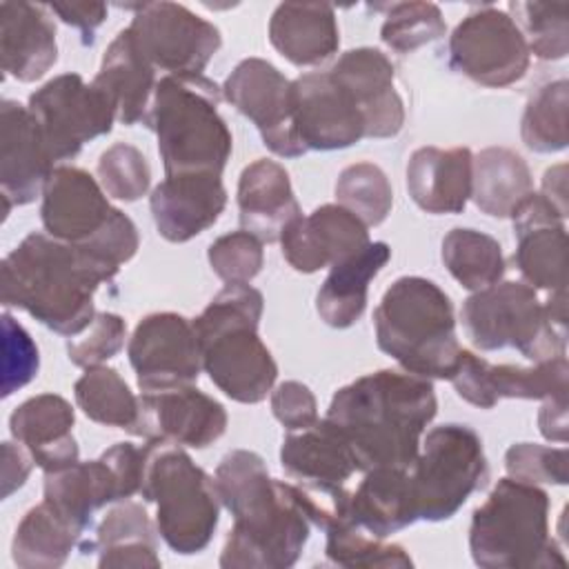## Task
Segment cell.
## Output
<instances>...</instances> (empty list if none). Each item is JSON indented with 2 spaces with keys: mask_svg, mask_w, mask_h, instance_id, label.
Instances as JSON below:
<instances>
[{
  "mask_svg": "<svg viewBox=\"0 0 569 569\" xmlns=\"http://www.w3.org/2000/svg\"><path fill=\"white\" fill-rule=\"evenodd\" d=\"M76 413L71 405L56 393H40L13 409L9 431L47 473L78 462V442L73 438Z\"/></svg>",
  "mask_w": 569,
  "mask_h": 569,
  "instance_id": "cell-26",
  "label": "cell"
},
{
  "mask_svg": "<svg viewBox=\"0 0 569 569\" xmlns=\"http://www.w3.org/2000/svg\"><path fill=\"white\" fill-rule=\"evenodd\" d=\"M224 204L227 191L216 173L167 176L149 198L156 229L169 242H187L209 229Z\"/></svg>",
  "mask_w": 569,
  "mask_h": 569,
  "instance_id": "cell-24",
  "label": "cell"
},
{
  "mask_svg": "<svg viewBox=\"0 0 569 569\" xmlns=\"http://www.w3.org/2000/svg\"><path fill=\"white\" fill-rule=\"evenodd\" d=\"M462 329L480 351L516 349L533 362L565 356L567 329L558 327L536 289L525 282H496L473 291L460 309Z\"/></svg>",
  "mask_w": 569,
  "mask_h": 569,
  "instance_id": "cell-9",
  "label": "cell"
},
{
  "mask_svg": "<svg viewBox=\"0 0 569 569\" xmlns=\"http://www.w3.org/2000/svg\"><path fill=\"white\" fill-rule=\"evenodd\" d=\"M113 211L102 184L80 167H56L42 189V227L69 244L87 247L109 224Z\"/></svg>",
  "mask_w": 569,
  "mask_h": 569,
  "instance_id": "cell-21",
  "label": "cell"
},
{
  "mask_svg": "<svg viewBox=\"0 0 569 569\" xmlns=\"http://www.w3.org/2000/svg\"><path fill=\"white\" fill-rule=\"evenodd\" d=\"M567 107L569 84L565 78L538 87L522 113V142L536 153L562 151L567 147Z\"/></svg>",
  "mask_w": 569,
  "mask_h": 569,
  "instance_id": "cell-40",
  "label": "cell"
},
{
  "mask_svg": "<svg viewBox=\"0 0 569 569\" xmlns=\"http://www.w3.org/2000/svg\"><path fill=\"white\" fill-rule=\"evenodd\" d=\"M271 411L282 427L298 431L318 422V402L311 389L298 380L280 382L271 391Z\"/></svg>",
  "mask_w": 569,
  "mask_h": 569,
  "instance_id": "cell-50",
  "label": "cell"
},
{
  "mask_svg": "<svg viewBox=\"0 0 569 569\" xmlns=\"http://www.w3.org/2000/svg\"><path fill=\"white\" fill-rule=\"evenodd\" d=\"M447 53L453 71L491 89L525 78L531 56L518 24L496 7L467 13L451 31Z\"/></svg>",
  "mask_w": 569,
  "mask_h": 569,
  "instance_id": "cell-12",
  "label": "cell"
},
{
  "mask_svg": "<svg viewBox=\"0 0 569 569\" xmlns=\"http://www.w3.org/2000/svg\"><path fill=\"white\" fill-rule=\"evenodd\" d=\"M127 353L142 391L193 385L202 371L193 325L173 311L144 316L129 338Z\"/></svg>",
  "mask_w": 569,
  "mask_h": 569,
  "instance_id": "cell-15",
  "label": "cell"
},
{
  "mask_svg": "<svg viewBox=\"0 0 569 569\" xmlns=\"http://www.w3.org/2000/svg\"><path fill=\"white\" fill-rule=\"evenodd\" d=\"M378 349L407 373L449 380L460 358L453 305L422 276L398 278L373 311Z\"/></svg>",
  "mask_w": 569,
  "mask_h": 569,
  "instance_id": "cell-6",
  "label": "cell"
},
{
  "mask_svg": "<svg viewBox=\"0 0 569 569\" xmlns=\"http://www.w3.org/2000/svg\"><path fill=\"white\" fill-rule=\"evenodd\" d=\"M469 551L485 569L565 567L549 536V496L538 485L502 478L473 511Z\"/></svg>",
  "mask_w": 569,
  "mask_h": 569,
  "instance_id": "cell-7",
  "label": "cell"
},
{
  "mask_svg": "<svg viewBox=\"0 0 569 569\" xmlns=\"http://www.w3.org/2000/svg\"><path fill=\"white\" fill-rule=\"evenodd\" d=\"M140 493L156 505V527L176 553H200L213 538L220 498L213 478L180 445L147 440Z\"/></svg>",
  "mask_w": 569,
  "mask_h": 569,
  "instance_id": "cell-8",
  "label": "cell"
},
{
  "mask_svg": "<svg viewBox=\"0 0 569 569\" xmlns=\"http://www.w3.org/2000/svg\"><path fill=\"white\" fill-rule=\"evenodd\" d=\"M280 465L284 473L305 487H345L358 471L356 458L347 440L329 420L289 431L280 447Z\"/></svg>",
  "mask_w": 569,
  "mask_h": 569,
  "instance_id": "cell-29",
  "label": "cell"
},
{
  "mask_svg": "<svg viewBox=\"0 0 569 569\" xmlns=\"http://www.w3.org/2000/svg\"><path fill=\"white\" fill-rule=\"evenodd\" d=\"M27 107L53 162L76 158L87 142L107 136L118 118L113 100L98 84H87L80 73L51 78L29 96Z\"/></svg>",
  "mask_w": 569,
  "mask_h": 569,
  "instance_id": "cell-11",
  "label": "cell"
},
{
  "mask_svg": "<svg viewBox=\"0 0 569 569\" xmlns=\"http://www.w3.org/2000/svg\"><path fill=\"white\" fill-rule=\"evenodd\" d=\"M269 40L291 64L316 67L338 51L336 11L325 2H282L271 13Z\"/></svg>",
  "mask_w": 569,
  "mask_h": 569,
  "instance_id": "cell-30",
  "label": "cell"
},
{
  "mask_svg": "<svg viewBox=\"0 0 569 569\" xmlns=\"http://www.w3.org/2000/svg\"><path fill=\"white\" fill-rule=\"evenodd\" d=\"M349 520L380 540L413 525L418 516L409 469L365 471L362 482L349 496Z\"/></svg>",
  "mask_w": 569,
  "mask_h": 569,
  "instance_id": "cell-33",
  "label": "cell"
},
{
  "mask_svg": "<svg viewBox=\"0 0 569 569\" xmlns=\"http://www.w3.org/2000/svg\"><path fill=\"white\" fill-rule=\"evenodd\" d=\"M565 218H567V164H553L542 176V191H540Z\"/></svg>",
  "mask_w": 569,
  "mask_h": 569,
  "instance_id": "cell-55",
  "label": "cell"
},
{
  "mask_svg": "<svg viewBox=\"0 0 569 569\" xmlns=\"http://www.w3.org/2000/svg\"><path fill=\"white\" fill-rule=\"evenodd\" d=\"M369 242L367 224L342 204H322L296 218L280 236L284 260L300 273L333 267Z\"/></svg>",
  "mask_w": 569,
  "mask_h": 569,
  "instance_id": "cell-22",
  "label": "cell"
},
{
  "mask_svg": "<svg viewBox=\"0 0 569 569\" xmlns=\"http://www.w3.org/2000/svg\"><path fill=\"white\" fill-rule=\"evenodd\" d=\"M264 298L251 284H227L191 320L202 369L231 400L256 405L278 378V365L258 336Z\"/></svg>",
  "mask_w": 569,
  "mask_h": 569,
  "instance_id": "cell-4",
  "label": "cell"
},
{
  "mask_svg": "<svg viewBox=\"0 0 569 569\" xmlns=\"http://www.w3.org/2000/svg\"><path fill=\"white\" fill-rule=\"evenodd\" d=\"M118 269L84 247L33 231L2 260V305L24 309L47 329L76 338L96 318L93 293Z\"/></svg>",
  "mask_w": 569,
  "mask_h": 569,
  "instance_id": "cell-3",
  "label": "cell"
},
{
  "mask_svg": "<svg viewBox=\"0 0 569 569\" xmlns=\"http://www.w3.org/2000/svg\"><path fill=\"white\" fill-rule=\"evenodd\" d=\"M98 567H160L156 545H133L116 549H98Z\"/></svg>",
  "mask_w": 569,
  "mask_h": 569,
  "instance_id": "cell-53",
  "label": "cell"
},
{
  "mask_svg": "<svg viewBox=\"0 0 569 569\" xmlns=\"http://www.w3.org/2000/svg\"><path fill=\"white\" fill-rule=\"evenodd\" d=\"M449 382L456 393L478 409H491L502 398L549 400L567 396L569 365L565 356L520 365H491L485 358L462 349Z\"/></svg>",
  "mask_w": 569,
  "mask_h": 569,
  "instance_id": "cell-16",
  "label": "cell"
},
{
  "mask_svg": "<svg viewBox=\"0 0 569 569\" xmlns=\"http://www.w3.org/2000/svg\"><path fill=\"white\" fill-rule=\"evenodd\" d=\"M293 129L305 151H333L365 138V120L351 96L329 71L291 80Z\"/></svg>",
  "mask_w": 569,
  "mask_h": 569,
  "instance_id": "cell-18",
  "label": "cell"
},
{
  "mask_svg": "<svg viewBox=\"0 0 569 569\" xmlns=\"http://www.w3.org/2000/svg\"><path fill=\"white\" fill-rule=\"evenodd\" d=\"M207 258L222 282L249 284L264 264V249L260 238L240 229L213 240Z\"/></svg>",
  "mask_w": 569,
  "mask_h": 569,
  "instance_id": "cell-45",
  "label": "cell"
},
{
  "mask_svg": "<svg viewBox=\"0 0 569 569\" xmlns=\"http://www.w3.org/2000/svg\"><path fill=\"white\" fill-rule=\"evenodd\" d=\"M33 465L31 453L20 442H2V498H9L27 482Z\"/></svg>",
  "mask_w": 569,
  "mask_h": 569,
  "instance_id": "cell-52",
  "label": "cell"
},
{
  "mask_svg": "<svg viewBox=\"0 0 569 569\" xmlns=\"http://www.w3.org/2000/svg\"><path fill=\"white\" fill-rule=\"evenodd\" d=\"M129 31L151 62L167 76L202 73L222 44L220 29L178 2H140Z\"/></svg>",
  "mask_w": 569,
  "mask_h": 569,
  "instance_id": "cell-13",
  "label": "cell"
},
{
  "mask_svg": "<svg viewBox=\"0 0 569 569\" xmlns=\"http://www.w3.org/2000/svg\"><path fill=\"white\" fill-rule=\"evenodd\" d=\"M80 533L47 502L31 507L11 540V558L22 569H56L67 562Z\"/></svg>",
  "mask_w": 569,
  "mask_h": 569,
  "instance_id": "cell-36",
  "label": "cell"
},
{
  "mask_svg": "<svg viewBox=\"0 0 569 569\" xmlns=\"http://www.w3.org/2000/svg\"><path fill=\"white\" fill-rule=\"evenodd\" d=\"M93 84L113 100L122 124H144L158 80L156 69L138 49L129 27L118 31L107 47Z\"/></svg>",
  "mask_w": 569,
  "mask_h": 569,
  "instance_id": "cell-31",
  "label": "cell"
},
{
  "mask_svg": "<svg viewBox=\"0 0 569 569\" xmlns=\"http://www.w3.org/2000/svg\"><path fill=\"white\" fill-rule=\"evenodd\" d=\"M73 396L82 413L98 425L129 431L138 420V396L111 367H89L76 380Z\"/></svg>",
  "mask_w": 569,
  "mask_h": 569,
  "instance_id": "cell-38",
  "label": "cell"
},
{
  "mask_svg": "<svg viewBox=\"0 0 569 569\" xmlns=\"http://www.w3.org/2000/svg\"><path fill=\"white\" fill-rule=\"evenodd\" d=\"M44 500L82 536L93 513L109 502L124 500V493L111 465L100 456L98 460H78L71 467L47 471Z\"/></svg>",
  "mask_w": 569,
  "mask_h": 569,
  "instance_id": "cell-32",
  "label": "cell"
},
{
  "mask_svg": "<svg viewBox=\"0 0 569 569\" xmlns=\"http://www.w3.org/2000/svg\"><path fill=\"white\" fill-rule=\"evenodd\" d=\"M213 482L220 505L233 516L220 567L287 569L298 562L311 522L291 482L271 478L262 456L249 449L222 456Z\"/></svg>",
  "mask_w": 569,
  "mask_h": 569,
  "instance_id": "cell-1",
  "label": "cell"
},
{
  "mask_svg": "<svg viewBox=\"0 0 569 569\" xmlns=\"http://www.w3.org/2000/svg\"><path fill=\"white\" fill-rule=\"evenodd\" d=\"M49 11L64 24H71L82 33V42L91 44L96 29L107 20V4L102 2H53Z\"/></svg>",
  "mask_w": 569,
  "mask_h": 569,
  "instance_id": "cell-51",
  "label": "cell"
},
{
  "mask_svg": "<svg viewBox=\"0 0 569 569\" xmlns=\"http://www.w3.org/2000/svg\"><path fill=\"white\" fill-rule=\"evenodd\" d=\"M240 227L262 242H280L282 231L302 216L289 173L276 160L258 158L238 180Z\"/></svg>",
  "mask_w": 569,
  "mask_h": 569,
  "instance_id": "cell-27",
  "label": "cell"
},
{
  "mask_svg": "<svg viewBox=\"0 0 569 569\" xmlns=\"http://www.w3.org/2000/svg\"><path fill=\"white\" fill-rule=\"evenodd\" d=\"M98 178L107 196L133 202L147 193L151 184V169L138 147L116 142L100 153Z\"/></svg>",
  "mask_w": 569,
  "mask_h": 569,
  "instance_id": "cell-44",
  "label": "cell"
},
{
  "mask_svg": "<svg viewBox=\"0 0 569 569\" xmlns=\"http://www.w3.org/2000/svg\"><path fill=\"white\" fill-rule=\"evenodd\" d=\"M0 60L2 71L20 82H36L56 64V24L49 7L0 2Z\"/></svg>",
  "mask_w": 569,
  "mask_h": 569,
  "instance_id": "cell-25",
  "label": "cell"
},
{
  "mask_svg": "<svg viewBox=\"0 0 569 569\" xmlns=\"http://www.w3.org/2000/svg\"><path fill=\"white\" fill-rule=\"evenodd\" d=\"M445 31V18L433 2H396L387 7L380 40L398 53H411L442 38Z\"/></svg>",
  "mask_w": 569,
  "mask_h": 569,
  "instance_id": "cell-43",
  "label": "cell"
},
{
  "mask_svg": "<svg viewBox=\"0 0 569 569\" xmlns=\"http://www.w3.org/2000/svg\"><path fill=\"white\" fill-rule=\"evenodd\" d=\"M338 204L356 213L367 227H378L391 211L393 191L387 173L373 162H356L336 180Z\"/></svg>",
  "mask_w": 569,
  "mask_h": 569,
  "instance_id": "cell-42",
  "label": "cell"
},
{
  "mask_svg": "<svg viewBox=\"0 0 569 569\" xmlns=\"http://www.w3.org/2000/svg\"><path fill=\"white\" fill-rule=\"evenodd\" d=\"M220 98L222 87L204 73H180L158 80L144 124L158 138V153L167 176H222L233 138L218 113Z\"/></svg>",
  "mask_w": 569,
  "mask_h": 569,
  "instance_id": "cell-5",
  "label": "cell"
},
{
  "mask_svg": "<svg viewBox=\"0 0 569 569\" xmlns=\"http://www.w3.org/2000/svg\"><path fill=\"white\" fill-rule=\"evenodd\" d=\"M2 398L24 387L38 373V347L31 336L13 320V316H2Z\"/></svg>",
  "mask_w": 569,
  "mask_h": 569,
  "instance_id": "cell-49",
  "label": "cell"
},
{
  "mask_svg": "<svg viewBox=\"0 0 569 569\" xmlns=\"http://www.w3.org/2000/svg\"><path fill=\"white\" fill-rule=\"evenodd\" d=\"M231 107L249 118L269 151L282 158H298L305 151L293 129L291 80L262 58H244L222 84Z\"/></svg>",
  "mask_w": 569,
  "mask_h": 569,
  "instance_id": "cell-14",
  "label": "cell"
},
{
  "mask_svg": "<svg viewBox=\"0 0 569 569\" xmlns=\"http://www.w3.org/2000/svg\"><path fill=\"white\" fill-rule=\"evenodd\" d=\"M509 478L529 485H567L569 451L567 447H547L536 442H516L505 453Z\"/></svg>",
  "mask_w": 569,
  "mask_h": 569,
  "instance_id": "cell-46",
  "label": "cell"
},
{
  "mask_svg": "<svg viewBox=\"0 0 569 569\" xmlns=\"http://www.w3.org/2000/svg\"><path fill=\"white\" fill-rule=\"evenodd\" d=\"M440 258L447 271L469 291L487 289L502 280L505 256L500 242L482 231L456 227L442 238Z\"/></svg>",
  "mask_w": 569,
  "mask_h": 569,
  "instance_id": "cell-37",
  "label": "cell"
},
{
  "mask_svg": "<svg viewBox=\"0 0 569 569\" xmlns=\"http://www.w3.org/2000/svg\"><path fill=\"white\" fill-rule=\"evenodd\" d=\"M329 73L360 109L365 138H393L400 133L405 102L393 87V64L380 49H349L333 62Z\"/></svg>",
  "mask_w": 569,
  "mask_h": 569,
  "instance_id": "cell-23",
  "label": "cell"
},
{
  "mask_svg": "<svg viewBox=\"0 0 569 569\" xmlns=\"http://www.w3.org/2000/svg\"><path fill=\"white\" fill-rule=\"evenodd\" d=\"M471 167L467 147H420L407 162V191L427 213H462L471 198Z\"/></svg>",
  "mask_w": 569,
  "mask_h": 569,
  "instance_id": "cell-28",
  "label": "cell"
},
{
  "mask_svg": "<svg viewBox=\"0 0 569 569\" xmlns=\"http://www.w3.org/2000/svg\"><path fill=\"white\" fill-rule=\"evenodd\" d=\"M538 429L551 442H567V396L542 400L538 413Z\"/></svg>",
  "mask_w": 569,
  "mask_h": 569,
  "instance_id": "cell-54",
  "label": "cell"
},
{
  "mask_svg": "<svg viewBox=\"0 0 569 569\" xmlns=\"http://www.w3.org/2000/svg\"><path fill=\"white\" fill-rule=\"evenodd\" d=\"M387 242H369L356 256L331 267L316 296L318 316L333 329H347L360 320L367 307L369 282L389 262Z\"/></svg>",
  "mask_w": 569,
  "mask_h": 569,
  "instance_id": "cell-34",
  "label": "cell"
},
{
  "mask_svg": "<svg viewBox=\"0 0 569 569\" xmlns=\"http://www.w3.org/2000/svg\"><path fill=\"white\" fill-rule=\"evenodd\" d=\"M325 556L336 567L347 569H405L413 560L400 545L382 542L356 527L349 518L325 529Z\"/></svg>",
  "mask_w": 569,
  "mask_h": 569,
  "instance_id": "cell-39",
  "label": "cell"
},
{
  "mask_svg": "<svg viewBox=\"0 0 569 569\" xmlns=\"http://www.w3.org/2000/svg\"><path fill=\"white\" fill-rule=\"evenodd\" d=\"M516 231L513 262L531 289L567 291L565 216L542 196L529 193L511 213Z\"/></svg>",
  "mask_w": 569,
  "mask_h": 569,
  "instance_id": "cell-20",
  "label": "cell"
},
{
  "mask_svg": "<svg viewBox=\"0 0 569 569\" xmlns=\"http://www.w3.org/2000/svg\"><path fill=\"white\" fill-rule=\"evenodd\" d=\"M529 53L540 60H562L569 51L567 2H509Z\"/></svg>",
  "mask_w": 569,
  "mask_h": 569,
  "instance_id": "cell-41",
  "label": "cell"
},
{
  "mask_svg": "<svg viewBox=\"0 0 569 569\" xmlns=\"http://www.w3.org/2000/svg\"><path fill=\"white\" fill-rule=\"evenodd\" d=\"M224 431V407L193 385L142 391L138 396V420L129 429V433L144 440L184 445L193 449L213 445Z\"/></svg>",
  "mask_w": 569,
  "mask_h": 569,
  "instance_id": "cell-17",
  "label": "cell"
},
{
  "mask_svg": "<svg viewBox=\"0 0 569 569\" xmlns=\"http://www.w3.org/2000/svg\"><path fill=\"white\" fill-rule=\"evenodd\" d=\"M436 411L438 400L427 378L380 369L340 387L325 420L347 440L365 473L380 467L409 469Z\"/></svg>",
  "mask_w": 569,
  "mask_h": 569,
  "instance_id": "cell-2",
  "label": "cell"
},
{
  "mask_svg": "<svg viewBox=\"0 0 569 569\" xmlns=\"http://www.w3.org/2000/svg\"><path fill=\"white\" fill-rule=\"evenodd\" d=\"M53 158L29 107L16 100L0 104V193L4 218L11 207L29 204L53 173Z\"/></svg>",
  "mask_w": 569,
  "mask_h": 569,
  "instance_id": "cell-19",
  "label": "cell"
},
{
  "mask_svg": "<svg viewBox=\"0 0 569 569\" xmlns=\"http://www.w3.org/2000/svg\"><path fill=\"white\" fill-rule=\"evenodd\" d=\"M133 545H156V531L142 505L122 500L120 505L107 511V516L96 529V540L82 542V551Z\"/></svg>",
  "mask_w": 569,
  "mask_h": 569,
  "instance_id": "cell-47",
  "label": "cell"
},
{
  "mask_svg": "<svg viewBox=\"0 0 569 569\" xmlns=\"http://www.w3.org/2000/svg\"><path fill=\"white\" fill-rule=\"evenodd\" d=\"M487 473L482 440L471 427L456 422L433 427L409 467L418 520L440 522L456 516L485 485Z\"/></svg>",
  "mask_w": 569,
  "mask_h": 569,
  "instance_id": "cell-10",
  "label": "cell"
},
{
  "mask_svg": "<svg viewBox=\"0 0 569 569\" xmlns=\"http://www.w3.org/2000/svg\"><path fill=\"white\" fill-rule=\"evenodd\" d=\"M529 193H533V180L520 153L507 147H487L473 156L471 200L482 213L511 218Z\"/></svg>",
  "mask_w": 569,
  "mask_h": 569,
  "instance_id": "cell-35",
  "label": "cell"
},
{
  "mask_svg": "<svg viewBox=\"0 0 569 569\" xmlns=\"http://www.w3.org/2000/svg\"><path fill=\"white\" fill-rule=\"evenodd\" d=\"M127 338V325L118 313L100 311L87 327V333L67 342V356L76 367L89 369L113 358Z\"/></svg>",
  "mask_w": 569,
  "mask_h": 569,
  "instance_id": "cell-48",
  "label": "cell"
}]
</instances>
